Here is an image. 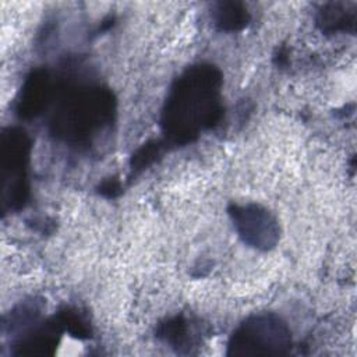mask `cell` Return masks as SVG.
<instances>
[{"label": "cell", "mask_w": 357, "mask_h": 357, "mask_svg": "<svg viewBox=\"0 0 357 357\" xmlns=\"http://www.w3.org/2000/svg\"><path fill=\"white\" fill-rule=\"evenodd\" d=\"M220 75L209 66L188 70L173 86L167 99L163 126L176 142H188L220 116Z\"/></svg>", "instance_id": "6da1fadb"}, {"label": "cell", "mask_w": 357, "mask_h": 357, "mask_svg": "<svg viewBox=\"0 0 357 357\" xmlns=\"http://www.w3.org/2000/svg\"><path fill=\"white\" fill-rule=\"evenodd\" d=\"M291 347L287 325L273 314L250 317L231 335L229 356H275L286 354Z\"/></svg>", "instance_id": "7a4b0ae2"}, {"label": "cell", "mask_w": 357, "mask_h": 357, "mask_svg": "<svg viewBox=\"0 0 357 357\" xmlns=\"http://www.w3.org/2000/svg\"><path fill=\"white\" fill-rule=\"evenodd\" d=\"M112 113V95L107 91L93 89L74 95L61 107L57 120L53 123L57 132L82 139L95 128L100 127Z\"/></svg>", "instance_id": "3957f363"}, {"label": "cell", "mask_w": 357, "mask_h": 357, "mask_svg": "<svg viewBox=\"0 0 357 357\" xmlns=\"http://www.w3.org/2000/svg\"><path fill=\"white\" fill-rule=\"evenodd\" d=\"M230 215L237 233L247 244L268 250L278 243L279 226L266 209L258 205H234Z\"/></svg>", "instance_id": "277c9868"}, {"label": "cell", "mask_w": 357, "mask_h": 357, "mask_svg": "<svg viewBox=\"0 0 357 357\" xmlns=\"http://www.w3.org/2000/svg\"><path fill=\"white\" fill-rule=\"evenodd\" d=\"M49 88H50V82H49L47 73L46 71L33 73L22 89V95L20 100L21 113L36 114L38 110L43 106Z\"/></svg>", "instance_id": "5b68a950"}, {"label": "cell", "mask_w": 357, "mask_h": 357, "mask_svg": "<svg viewBox=\"0 0 357 357\" xmlns=\"http://www.w3.org/2000/svg\"><path fill=\"white\" fill-rule=\"evenodd\" d=\"M247 11L236 3H220L215 11V21L225 31L240 29L247 24Z\"/></svg>", "instance_id": "8992f818"}, {"label": "cell", "mask_w": 357, "mask_h": 357, "mask_svg": "<svg viewBox=\"0 0 357 357\" xmlns=\"http://www.w3.org/2000/svg\"><path fill=\"white\" fill-rule=\"evenodd\" d=\"M187 333H188L187 322L178 317L165 324L160 331V336L174 347H180L185 344V342L188 340Z\"/></svg>", "instance_id": "52a82bcc"}, {"label": "cell", "mask_w": 357, "mask_h": 357, "mask_svg": "<svg viewBox=\"0 0 357 357\" xmlns=\"http://www.w3.org/2000/svg\"><path fill=\"white\" fill-rule=\"evenodd\" d=\"M158 153V146L155 145H146L144 146L141 151L137 152V155L134 156L135 160V166L137 167H144L151 162V156H155Z\"/></svg>", "instance_id": "ba28073f"}, {"label": "cell", "mask_w": 357, "mask_h": 357, "mask_svg": "<svg viewBox=\"0 0 357 357\" xmlns=\"http://www.w3.org/2000/svg\"><path fill=\"white\" fill-rule=\"evenodd\" d=\"M120 190V187H119V184L116 183V181H112V180H109V181H106V183H103V185H102V194H105L106 191H107V197H114L116 194H117V191Z\"/></svg>", "instance_id": "9c48e42d"}]
</instances>
